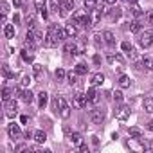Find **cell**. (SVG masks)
<instances>
[{
	"instance_id": "1",
	"label": "cell",
	"mask_w": 153,
	"mask_h": 153,
	"mask_svg": "<svg viewBox=\"0 0 153 153\" xmlns=\"http://www.w3.org/2000/svg\"><path fill=\"white\" fill-rule=\"evenodd\" d=\"M42 43H43V33H42L38 27L29 29V31H27V36H25V42H24L25 49H36V47L42 45Z\"/></svg>"
},
{
	"instance_id": "2",
	"label": "cell",
	"mask_w": 153,
	"mask_h": 153,
	"mask_svg": "<svg viewBox=\"0 0 153 153\" xmlns=\"http://www.w3.org/2000/svg\"><path fill=\"white\" fill-rule=\"evenodd\" d=\"M52 108H54L56 112H59V115H61L63 119H68L70 108H68V105H67V101H65L63 96H54V99H52Z\"/></svg>"
},
{
	"instance_id": "3",
	"label": "cell",
	"mask_w": 153,
	"mask_h": 153,
	"mask_svg": "<svg viewBox=\"0 0 153 153\" xmlns=\"http://www.w3.org/2000/svg\"><path fill=\"white\" fill-rule=\"evenodd\" d=\"M72 22L78 27H88V25H92V18L88 16L87 11H76L72 15Z\"/></svg>"
},
{
	"instance_id": "4",
	"label": "cell",
	"mask_w": 153,
	"mask_h": 153,
	"mask_svg": "<svg viewBox=\"0 0 153 153\" xmlns=\"http://www.w3.org/2000/svg\"><path fill=\"white\" fill-rule=\"evenodd\" d=\"M58 25L54 24V25H51L49 27V31H47V36H45V45L47 47H56L61 40H59V36H58Z\"/></svg>"
},
{
	"instance_id": "5",
	"label": "cell",
	"mask_w": 153,
	"mask_h": 153,
	"mask_svg": "<svg viewBox=\"0 0 153 153\" xmlns=\"http://www.w3.org/2000/svg\"><path fill=\"white\" fill-rule=\"evenodd\" d=\"M139 43L146 49V47H151L153 45V29H148V31H144L142 34H140V38H139Z\"/></svg>"
},
{
	"instance_id": "6",
	"label": "cell",
	"mask_w": 153,
	"mask_h": 153,
	"mask_svg": "<svg viewBox=\"0 0 153 153\" xmlns=\"http://www.w3.org/2000/svg\"><path fill=\"white\" fill-rule=\"evenodd\" d=\"M87 103H88V99H87V96H85V94H76V96H74V99H72V105H74L76 108H85V106H87Z\"/></svg>"
},
{
	"instance_id": "7",
	"label": "cell",
	"mask_w": 153,
	"mask_h": 153,
	"mask_svg": "<svg viewBox=\"0 0 153 153\" xmlns=\"http://www.w3.org/2000/svg\"><path fill=\"white\" fill-rule=\"evenodd\" d=\"M16 114H18V105H16V101H7V103H6V115H7L9 119H13Z\"/></svg>"
},
{
	"instance_id": "8",
	"label": "cell",
	"mask_w": 153,
	"mask_h": 153,
	"mask_svg": "<svg viewBox=\"0 0 153 153\" xmlns=\"http://www.w3.org/2000/svg\"><path fill=\"white\" fill-rule=\"evenodd\" d=\"M115 117H117L119 121H126V119L130 117V108H128L126 105H121L119 108H115Z\"/></svg>"
},
{
	"instance_id": "9",
	"label": "cell",
	"mask_w": 153,
	"mask_h": 153,
	"mask_svg": "<svg viewBox=\"0 0 153 153\" xmlns=\"http://www.w3.org/2000/svg\"><path fill=\"white\" fill-rule=\"evenodd\" d=\"M90 121H92L94 124H101V123L105 121V112L99 110V108L92 110V112H90Z\"/></svg>"
},
{
	"instance_id": "10",
	"label": "cell",
	"mask_w": 153,
	"mask_h": 153,
	"mask_svg": "<svg viewBox=\"0 0 153 153\" xmlns=\"http://www.w3.org/2000/svg\"><path fill=\"white\" fill-rule=\"evenodd\" d=\"M7 133H9V137L15 140V139H20V135H22V131H20V126L18 124H15V123H11L9 126H7Z\"/></svg>"
},
{
	"instance_id": "11",
	"label": "cell",
	"mask_w": 153,
	"mask_h": 153,
	"mask_svg": "<svg viewBox=\"0 0 153 153\" xmlns=\"http://www.w3.org/2000/svg\"><path fill=\"white\" fill-rule=\"evenodd\" d=\"M65 52H68V54H79V47H78V43L76 42H67L65 43Z\"/></svg>"
},
{
	"instance_id": "12",
	"label": "cell",
	"mask_w": 153,
	"mask_h": 153,
	"mask_svg": "<svg viewBox=\"0 0 153 153\" xmlns=\"http://www.w3.org/2000/svg\"><path fill=\"white\" fill-rule=\"evenodd\" d=\"M76 7V2H74V0H63V4H61V15L65 16L68 11H72Z\"/></svg>"
},
{
	"instance_id": "13",
	"label": "cell",
	"mask_w": 153,
	"mask_h": 153,
	"mask_svg": "<svg viewBox=\"0 0 153 153\" xmlns=\"http://www.w3.org/2000/svg\"><path fill=\"white\" fill-rule=\"evenodd\" d=\"M65 31H67L68 38H74V36H78V25H76L74 22L67 24V25H65Z\"/></svg>"
},
{
	"instance_id": "14",
	"label": "cell",
	"mask_w": 153,
	"mask_h": 153,
	"mask_svg": "<svg viewBox=\"0 0 153 153\" xmlns=\"http://www.w3.org/2000/svg\"><path fill=\"white\" fill-rule=\"evenodd\" d=\"M103 40H105V43L110 45V47L115 45V34H114L112 31H105V33H103Z\"/></svg>"
},
{
	"instance_id": "15",
	"label": "cell",
	"mask_w": 153,
	"mask_h": 153,
	"mask_svg": "<svg viewBox=\"0 0 153 153\" xmlns=\"http://www.w3.org/2000/svg\"><path fill=\"white\" fill-rule=\"evenodd\" d=\"M15 92H16V90H13V88H9V87H4V88H2V101H4V105H6L7 101H11V97H13Z\"/></svg>"
},
{
	"instance_id": "16",
	"label": "cell",
	"mask_w": 153,
	"mask_h": 153,
	"mask_svg": "<svg viewBox=\"0 0 153 153\" xmlns=\"http://www.w3.org/2000/svg\"><path fill=\"white\" fill-rule=\"evenodd\" d=\"M103 81H105V76H103L101 72H97V74H94V76H92L90 85H92V87H99V85H103Z\"/></svg>"
},
{
	"instance_id": "17",
	"label": "cell",
	"mask_w": 153,
	"mask_h": 153,
	"mask_svg": "<svg viewBox=\"0 0 153 153\" xmlns=\"http://www.w3.org/2000/svg\"><path fill=\"white\" fill-rule=\"evenodd\" d=\"M47 101H49V94H47V92H40V94H38V106H40L42 110L47 106Z\"/></svg>"
},
{
	"instance_id": "18",
	"label": "cell",
	"mask_w": 153,
	"mask_h": 153,
	"mask_svg": "<svg viewBox=\"0 0 153 153\" xmlns=\"http://www.w3.org/2000/svg\"><path fill=\"white\" fill-rule=\"evenodd\" d=\"M4 36L6 38H15V25L13 24H6L4 25Z\"/></svg>"
},
{
	"instance_id": "19",
	"label": "cell",
	"mask_w": 153,
	"mask_h": 153,
	"mask_svg": "<svg viewBox=\"0 0 153 153\" xmlns=\"http://www.w3.org/2000/svg\"><path fill=\"white\" fill-rule=\"evenodd\" d=\"M85 96H87V99H88V101H92V103H97V101H99V97H97V94H96V88H94V87H90V88L87 90V94H85Z\"/></svg>"
},
{
	"instance_id": "20",
	"label": "cell",
	"mask_w": 153,
	"mask_h": 153,
	"mask_svg": "<svg viewBox=\"0 0 153 153\" xmlns=\"http://www.w3.org/2000/svg\"><path fill=\"white\" fill-rule=\"evenodd\" d=\"M24 103H27V105H31L33 101H34V96H33V92L31 90H24V94H22V97H20Z\"/></svg>"
},
{
	"instance_id": "21",
	"label": "cell",
	"mask_w": 153,
	"mask_h": 153,
	"mask_svg": "<svg viewBox=\"0 0 153 153\" xmlns=\"http://www.w3.org/2000/svg\"><path fill=\"white\" fill-rule=\"evenodd\" d=\"M34 140H36L38 144H43V142L47 140V135H45V131H42V130H36V131H34Z\"/></svg>"
},
{
	"instance_id": "22",
	"label": "cell",
	"mask_w": 153,
	"mask_h": 153,
	"mask_svg": "<svg viewBox=\"0 0 153 153\" xmlns=\"http://www.w3.org/2000/svg\"><path fill=\"white\" fill-rule=\"evenodd\" d=\"M140 67H144L146 70H153V58H149V56L142 58V61H140Z\"/></svg>"
},
{
	"instance_id": "23",
	"label": "cell",
	"mask_w": 153,
	"mask_h": 153,
	"mask_svg": "<svg viewBox=\"0 0 153 153\" xmlns=\"http://www.w3.org/2000/svg\"><path fill=\"white\" fill-rule=\"evenodd\" d=\"M61 4H63V0H51V13H58V9H61Z\"/></svg>"
},
{
	"instance_id": "24",
	"label": "cell",
	"mask_w": 153,
	"mask_h": 153,
	"mask_svg": "<svg viewBox=\"0 0 153 153\" xmlns=\"http://www.w3.org/2000/svg\"><path fill=\"white\" fill-rule=\"evenodd\" d=\"M140 29H142V24H140V20H133L131 24H130V31L131 33H140Z\"/></svg>"
},
{
	"instance_id": "25",
	"label": "cell",
	"mask_w": 153,
	"mask_h": 153,
	"mask_svg": "<svg viewBox=\"0 0 153 153\" xmlns=\"http://www.w3.org/2000/svg\"><path fill=\"white\" fill-rule=\"evenodd\" d=\"M33 72H34V78H36V79H40L42 76H43V67H42V65H38V63H34V65H33Z\"/></svg>"
},
{
	"instance_id": "26",
	"label": "cell",
	"mask_w": 153,
	"mask_h": 153,
	"mask_svg": "<svg viewBox=\"0 0 153 153\" xmlns=\"http://www.w3.org/2000/svg\"><path fill=\"white\" fill-rule=\"evenodd\" d=\"M130 85H131L130 78H128V76H124V74H123L121 78H119V87H121V88H128Z\"/></svg>"
},
{
	"instance_id": "27",
	"label": "cell",
	"mask_w": 153,
	"mask_h": 153,
	"mask_svg": "<svg viewBox=\"0 0 153 153\" xmlns=\"http://www.w3.org/2000/svg\"><path fill=\"white\" fill-rule=\"evenodd\" d=\"M20 56H22V59H24L25 63H33V61H34V56H33V54H29V52H27V49H24V51L20 52Z\"/></svg>"
},
{
	"instance_id": "28",
	"label": "cell",
	"mask_w": 153,
	"mask_h": 153,
	"mask_svg": "<svg viewBox=\"0 0 153 153\" xmlns=\"http://www.w3.org/2000/svg\"><path fill=\"white\" fill-rule=\"evenodd\" d=\"M144 110L148 114H153V97H146L144 99Z\"/></svg>"
},
{
	"instance_id": "29",
	"label": "cell",
	"mask_w": 153,
	"mask_h": 153,
	"mask_svg": "<svg viewBox=\"0 0 153 153\" xmlns=\"http://www.w3.org/2000/svg\"><path fill=\"white\" fill-rule=\"evenodd\" d=\"M76 72H78L79 76H85V74H88V67L87 65H83V63H78L76 65V68H74Z\"/></svg>"
},
{
	"instance_id": "30",
	"label": "cell",
	"mask_w": 153,
	"mask_h": 153,
	"mask_svg": "<svg viewBox=\"0 0 153 153\" xmlns=\"http://www.w3.org/2000/svg\"><path fill=\"white\" fill-rule=\"evenodd\" d=\"M78 76H79V74L76 72V70H74V72H68V74H67L68 83H70V85H76V83H78Z\"/></svg>"
},
{
	"instance_id": "31",
	"label": "cell",
	"mask_w": 153,
	"mask_h": 153,
	"mask_svg": "<svg viewBox=\"0 0 153 153\" xmlns=\"http://www.w3.org/2000/svg\"><path fill=\"white\" fill-rule=\"evenodd\" d=\"M130 137L135 139V140H140V139H142V133H140L139 128H131V130H130Z\"/></svg>"
},
{
	"instance_id": "32",
	"label": "cell",
	"mask_w": 153,
	"mask_h": 153,
	"mask_svg": "<svg viewBox=\"0 0 153 153\" xmlns=\"http://www.w3.org/2000/svg\"><path fill=\"white\" fill-rule=\"evenodd\" d=\"M81 133L79 131H74L72 135H70V140H72V144H81Z\"/></svg>"
},
{
	"instance_id": "33",
	"label": "cell",
	"mask_w": 153,
	"mask_h": 153,
	"mask_svg": "<svg viewBox=\"0 0 153 153\" xmlns=\"http://www.w3.org/2000/svg\"><path fill=\"white\" fill-rule=\"evenodd\" d=\"M108 61H110V63H115V61H117V63H123V61H124V58H123L121 54H115V56H114V54H110V56H108Z\"/></svg>"
},
{
	"instance_id": "34",
	"label": "cell",
	"mask_w": 153,
	"mask_h": 153,
	"mask_svg": "<svg viewBox=\"0 0 153 153\" xmlns=\"http://www.w3.org/2000/svg\"><path fill=\"white\" fill-rule=\"evenodd\" d=\"M54 76H56V79H58V81H63L67 74H65V70H63V68H56V72H54Z\"/></svg>"
},
{
	"instance_id": "35",
	"label": "cell",
	"mask_w": 153,
	"mask_h": 153,
	"mask_svg": "<svg viewBox=\"0 0 153 153\" xmlns=\"http://www.w3.org/2000/svg\"><path fill=\"white\" fill-rule=\"evenodd\" d=\"M83 2H85L87 11H92V9L96 7V4H97V0H83Z\"/></svg>"
},
{
	"instance_id": "36",
	"label": "cell",
	"mask_w": 153,
	"mask_h": 153,
	"mask_svg": "<svg viewBox=\"0 0 153 153\" xmlns=\"http://www.w3.org/2000/svg\"><path fill=\"white\" fill-rule=\"evenodd\" d=\"M144 22L149 24V25H153V11H146L144 13Z\"/></svg>"
},
{
	"instance_id": "37",
	"label": "cell",
	"mask_w": 153,
	"mask_h": 153,
	"mask_svg": "<svg viewBox=\"0 0 153 153\" xmlns=\"http://www.w3.org/2000/svg\"><path fill=\"white\" fill-rule=\"evenodd\" d=\"M108 15H110V18H112V20H117V18L121 16V9H117V7H115V9H114V11H110Z\"/></svg>"
},
{
	"instance_id": "38",
	"label": "cell",
	"mask_w": 153,
	"mask_h": 153,
	"mask_svg": "<svg viewBox=\"0 0 153 153\" xmlns=\"http://www.w3.org/2000/svg\"><path fill=\"white\" fill-rule=\"evenodd\" d=\"M34 6H36V9H38V11L45 9V0H34Z\"/></svg>"
},
{
	"instance_id": "39",
	"label": "cell",
	"mask_w": 153,
	"mask_h": 153,
	"mask_svg": "<svg viewBox=\"0 0 153 153\" xmlns=\"http://www.w3.org/2000/svg\"><path fill=\"white\" fill-rule=\"evenodd\" d=\"M58 36H59V40H65V38H68V34H67V31L65 29H58Z\"/></svg>"
},
{
	"instance_id": "40",
	"label": "cell",
	"mask_w": 153,
	"mask_h": 153,
	"mask_svg": "<svg viewBox=\"0 0 153 153\" xmlns=\"http://www.w3.org/2000/svg\"><path fill=\"white\" fill-rule=\"evenodd\" d=\"M121 49H123L124 52H130V51H131V43H130V42H123V45H121Z\"/></svg>"
},
{
	"instance_id": "41",
	"label": "cell",
	"mask_w": 153,
	"mask_h": 153,
	"mask_svg": "<svg viewBox=\"0 0 153 153\" xmlns=\"http://www.w3.org/2000/svg\"><path fill=\"white\" fill-rule=\"evenodd\" d=\"M137 56H139V54H137V49L131 47V51L128 52V58H130V59H137Z\"/></svg>"
},
{
	"instance_id": "42",
	"label": "cell",
	"mask_w": 153,
	"mask_h": 153,
	"mask_svg": "<svg viewBox=\"0 0 153 153\" xmlns=\"http://www.w3.org/2000/svg\"><path fill=\"white\" fill-rule=\"evenodd\" d=\"M114 99H115V103H123V94L117 90V92L114 94Z\"/></svg>"
},
{
	"instance_id": "43",
	"label": "cell",
	"mask_w": 153,
	"mask_h": 153,
	"mask_svg": "<svg viewBox=\"0 0 153 153\" xmlns=\"http://www.w3.org/2000/svg\"><path fill=\"white\" fill-rule=\"evenodd\" d=\"M29 83H31V78L29 76H24L22 78V87H29Z\"/></svg>"
},
{
	"instance_id": "44",
	"label": "cell",
	"mask_w": 153,
	"mask_h": 153,
	"mask_svg": "<svg viewBox=\"0 0 153 153\" xmlns=\"http://www.w3.org/2000/svg\"><path fill=\"white\" fill-rule=\"evenodd\" d=\"M24 2H25V0H13V6H15V9H16V7H22V6H24Z\"/></svg>"
},
{
	"instance_id": "45",
	"label": "cell",
	"mask_w": 153,
	"mask_h": 153,
	"mask_svg": "<svg viewBox=\"0 0 153 153\" xmlns=\"http://www.w3.org/2000/svg\"><path fill=\"white\" fill-rule=\"evenodd\" d=\"M25 149H29L25 144H20V146H16V148H15V151H16V153H20V151H25Z\"/></svg>"
},
{
	"instance_id": "46",
	"label": "cell",
	"mask_w": 153,
	"mask_h": 153,
	"mask_svg": "<svg viewBox=\"0 0 153 153\" xmlns=\"http://www.w3.org/2000/svg\"><path fill=\"white\" fill-rule=\"evenodd\" d=\"M79 151H83V153H88V146H87V144H79Z\"/></svg>"
},
{
	"instance_id": "47",
	"label": "cell",
	"mask_w": 153,
	"mask_h": 153,
	"mask_svg": "<svg viewBox=\"0 0 153 153\" xmlns=\"http://www.w3.org/2000/svg\"><path fill=\"white\" fill-rule=\"evenodd\" d=\"M7 11H9V9H7V4L2 2V15H7Z\"/></svg>"
},
{
	"instance_id": "48",
	"label": "cell",
	"mask_w": 153,
	"mask_h": 153,
	"mask_svg": "<svg viewBox=\"0 0 153 153\" xmlns=\"http://www.w3.org/2000/svg\"><path fill=\"white\" fill-rule=\"evenodd\" d=\"M105 4H108V6H115V4H117V0H105Z\"/></svg>"
},
{
	"instance_id": "49",
	"label": "cell",
	"mask_w": 153,
	"mask_h": 153,
	"mask_svg": "<svg viewBox=\"0 0 153 153\" xmlns=\"http://www.w3.org/2000/svg\"><path fill=\"white\" fill-rule=\"evenodd\" d=\"M13 24H20V15H15L13 16Z\"/></svg>"
},
{
	"instance_id": "50",
	"label": "cell",
	"mask_w": 153,
	"mask_h": 153,
	"mask_svg": "<svg viewBox=\"0 0 153 153\" xmlns=\"http://www.w3.org/2000/svg\"><path fill=\"white\" fill-rule=\"evenodd\" d=\"M20 123H22V124H27V115H22V117H20Z\"/></svg>"
},
{
	"instance_id": "51",
	"label": "cell",
	"mask_w": 153,
	"mask_h": 153,
	"mask_svg": "<svg viewBox=\"0 0 153 153\" xmlns=\"http://www.w3.org/2000/svg\"><path fill=\"white\" fill-rule=\"evenodd\" d=\"M126 4H131V6H137V0H124Z\"/></svg>"
},
{
	"instance_id": "52",
	"label": "cell",
	"mask_w": 153,
	"mask_h": 153,
	"mask_svg": "<svg viewBox=\"0 0 153 153\" xmlns=\"http://www.w3.org/2000/svg\"><path fill=\"white\" fill-rule=\"evenodd\" d=\"M148 128H149V130L153 131V121H149V123H148Z\"/></svg>"
},
{
	"instance_id": "53",
	"label": "cell",
	"mask_w": 153,
	"mask_h": 153,
	"mask_svg": "<svg viewBox=\"0 0 153 153\" xmlns=\"http://www.w3.org/2000/svg\"><path fill=\"white\" fill-rule=\"evenodd\" d=\"M151 87H153V83H151Z\"/></svg>"
}]
</instances>
